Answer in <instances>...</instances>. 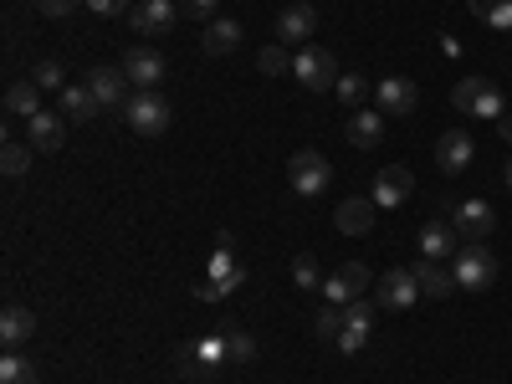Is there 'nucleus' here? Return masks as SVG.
<instances>
[{
	"instance_id": "nucleus-8",
	"label": "nucleus",
	"mask_w": 512,
	"mask_h": 384,
	"mask_svg": "<svg viewBox=\"0 0 512 384\" xmlns=\"http://www.w3.org/2000/svg\"><path fill=\"white\" fill-rule=\"evenodd\" d=\"M236 287H241V267L231 262V251L221 246V251H216V262H210V277L195 282V297H200V303H221V297L236 292Z\"/></svg>"
},
{
	"instance_id": "nucleus-23",
	"label": "nucleus",
	"mask_w": 512,
	"mask_h": 384,
	"mask_svg": "<svg viewBox=\"0 0 512 384\" xmlns=\"http://www.w3.org/2000/svg\"><path fill=\"white\" fill-rule=\"evenodd\" d=\"M344 134H349L354 149H379V139H384V113H379V108H359V113H349Z\"/></svg>"
},
{
	"instance_id": "nucleus-11",
	"label": "nucleus",
	"mask_w": 512,
	"mask_h": 384,
	"mask_svg": "<svg viewBox=\"0 0 512 384\" xmlns=\"http://www.w3.org/2000/svg\"><path fill=\"white\" fill-rule=\"evenodd\" d=\"M374 308L379 303H344V333H338V349L344 354H359L364 344H369V333H374Z\"/></svg>"
},
{
	"instance_id": "nucleus-16",
	"label": "nucleus",
	"mask_w": 512,
	"mask_h": 384,
	"mask_svg": "<svg viewBox=\"0 0 512 384\" xmlns=\"http://www.w3.org/2000/svg\"><path fill=\"white\" fill-rule=\"evenodd\" d=\"M88 88H93V98H98L103 108H123L128 98H134V82H128L123 67H118V72H113V67H93V72H88Z\"/></svg>"
},
{
	"instance_id": "nucleus-28",
	"label": "nucleus",
	"mask_w": 512,
	"mask_h": 384,
	"mask_svg": "<svg viewBox=\"0 0 512 384\" xmlns=\"http://www.w3.org/2000/svg\"><path fill=\"white\" fill-rule=\"evenodd\" d=\"M333 93H338V103H344L349 113H359V108H364V98H369V82H364V72H344Z\"/></svg>"
},
{
	"instance_id": "nucleus-6",
	"label": "nucleus",
	"mask_w": 512,
	"mask_h": 384,
	"mask_svg": "<svg viewBox=\"0 0 512 384\" xmlns=\"http://www.w3.org/2000/svg\"><path fill=\"white\" fill-rule=\"evenodd\" d=\"M410 195H415V175H410L405 164H384L379 175H374V190H369V200L379 210H400Z\"/></svg>"
},
{
	"instance_id": "nucleus-32",
	"label": "nucleus",
	"mask_w": 512,
	"mask_h": 384,
	"mask_svg": "<svg viewBox=\"0 0 512 384\" xmlns=\"http://www.w3.org/2000/svg\"><path fill=\"white\" fill-rule=\"evenodd\" d=\"M26 164H31V144L6 139V149H0V169H6L11 180H21V175H26Z\"/></svg>"
},
{
	"instance_id": "nucleus-27",
	"label": "nucleus",
	"mask_w": 512,
	"mask_h": 384,
	"mask_svg": "<svg viewBox=\"0 0 512 384\" xmlns=\"http://www.w3.org/2000/svg\"><path fill=\"white\" fill-rule=\"evenodd\" d=\"M466 11L497 31H512V0H466Z\"/></svg>"
},
{
	"instance_id": "nucleus-4",
	"label": "nucleus",
	"mask_w": 512,
	"mask_h": 384,
	"mask_svg": "<svg viewBox=\"0 0 512 384\" xmlns=\"http://www.w3.org/2000/svg\"><path fill=\"white\" fill-rule=\"evenodd\" d=\"M169 118H175V108H169L159 93H134L123 103V123L134 128V134H144V139H159L169 128Z\"/></svg>"
},
{
	"instance_id": "nucleus-31",
	"label": "nucleus",
	"mask_w": 512,
	"mask_h": 384,
	"mask_svg": "<svg viewBox=\"0 0 512 384\" xmlns=\"http://www.w3.org/2000/svg\"><path fill=\"white\" fill-rule=\"evenodd\" d=\"M292 62H297V57H287V47H282V41H272V47H262V52H256V67H262L267 77H282V72H292Z\"/></svg>"
},
{
	"instance_id": "nucleus-41",
	"label": "nucleus",
	"mask_w": 512,
	"mask_h": 384,
	"mask_svg": "<svg viewBox=\"0 0 512 384\" xmlns=\"http://www.w3.org/2000/svg\"><path fill=\"white\" fill-rule=\"evenodd\" d=\"M497 128H502V139L512 144V113H502V118H497Z\"/></svg>"
},
{
	"instance_id": "nucleus-33",
	"label": "nucleus",
	"mask_w": 512,
	"mask_h": 384,
	"mask_svg": "<svg viewBox=\"0 0 512 384\" xmlns=\"http://www.w3.org/2000/svg\"><path fill=\"white\" fill-rule=\"evenodd\" d=\"M313 333H318V338H333V344H338V333H344V308H338V303H323L318 318H313Z\"/></svg>"
},
{
	"instance_id": "nucleus-37",
	"label": "nucleus",
	"mask_w": 512,
	"mask_h": 384,
	"mask_svg": "<svg viewBox=\"0 0 512 384\" xmlns=\"http://www.w3.org/2000/svg\"><path fill=\"white\" fill-rule=\"evenodd\" d=\"M175 364H180V374H185V379H205V374H210V369L200 364V354H195V344H185V349L175 354Z\"/></svg>"
},
{
	"instance_id": "nucleus-9",
	"label": "nucleus",
	"mask_w": 512,
	"mask_h": 384,
	"mask_svg": "<svg viewBox=\"0 0 512 384\" xmlns=\"http://www.w3.org/2000/svg\"><path fill=\"white\" fill-rule=\"evenodd\" d=\"M477 159V144L466 128H446V134L436 139V164H441V175H461V169H472Z\"/></svg>"
},
{
	"instance_id": "nucleus-38",
	"label": "nucleus",
	"mask_w": 512,
	"mask_h": 384,
	"mask_svg": "<svg viewBox=\"0 0 512 384\" xmlns=\"http://www.w3.org/2000/svg\"><path fill=\"white\" fill-rule=\"evenodd\" d=\"M180 16H195V21H216V0H180Z\"/></svg>"
},
{
	"instance_id": "nucleus-21",
	"label": "nucleus",
	"mask_w": 512,
	"mask_h": 384,
	"mask_svg": "<svg viewBox=\"0 0 512 384\" xmlns=\"http://www.w3.org/2000/svg\"><path fill=\"white\" fill-rule=\"evenodd\" d=\"M26 128H31V149H36V154H57L62 139H67V118H62V113H47V108H41Z\"/></svg>"
},
{
	"instance_id": "nucleus-14",
	"label": "nucleus",
	"mask_w": 512,
	"mask_h": 384,
	"mask_svg": "<svg viewBox=\"0 0 512 384\" xmlns=\"http://www.w3.org/2000/svg\"><path fill=\"white\" fill-rule=\"evenodd\" d=\"M128 21H134V31H144V36H164L180 21V0H139V6L128 11Z\"/></svg>"
},
{
	"instance_id": "nucleus-1",
	"label": "nucleus",
	"mask_w": 512,
	"mask_h": 384,
	"mask_svg": "<svg viewBox=\"0 0 512 384\" xmlns=\"http://www.w3.org/2000/svg\"><path fill=\"white\" fill-rule=\"evenodd\" d=\"M451 108L466 113V118H502L507 113V98H502V88H497L492 77L472 72V77H461L456 88H451Z\"/></svg>"
},
{
	"instance_id": "nucleus-7",
	"label": "nucleus",
	"mask_w": 512,
	"mask_h": 384,
	"mask_svg": "<svg viewBox=\"0 0 512 384\" xmlns=\"http://www.w3.org/2000/svg\"><path fill=\"white\" fill-rule=\"evenodd\" d=\"M420 297V282H415V272L410 267H395V272H384L379 277V287H374V303L384 308V313H405L410 303Z\"/></svg>"
},
{
	"instance_id": "nucleus-12",
	"label": "nucleus",
	"mask_w": 512,
	"mask_h": 384,
	"mask_svg": "<svg viewBox=\"0 0 512 384\" xmlns=\"http://www.w3.org/2000/svg\"><path fill=\"white\" fill-rule=\"evenodd\" d=\"M451 226L461 231V241H487L492 226H497V210H492L487 200H461L456 216H451Z\"/></svg>"
},
{
	"instance_id": "nucleus-24",
	"label": "nucleus",
	"mask_w": 512,
	"mask_h": 384,
	"mask_svg": "<svg viewBox=\"0 0 512 384\" xmlns=\"http://www.w3.org/2000/svg\"><path fill=\"white\" fill-rule=\"evenodd\" d=\"M31 333H36V318H31V308L11 303L6 313H0V344H6V349H21Z\"/></svg>"
},
{
	"instance_id": "nucleus-3",
	"label": "nucleus",
	"mask_w": 512,
	"mask_h": 384,
	"mask_svg": "<svg viewBox=\"0 0 512 384\" xmlns=\"http://www.w3.org/2000/svg\"><path fill=\"white\" fill-rule=\"evenodd\" d=\"M292 77L303 82L308 93H333L344 72H338V57L328 47H303V52H297V62H292Z\"/></svg>"
},
{
	"instance_id": "nucleus-19",
	"label": "nucleus",
	"mask_w": 512,
	"mask_h": 384,
	"mask_svg": "<svg viewBox=\"0 0 512 384\" xmlns=\"http://www.w3.org/2000/svg\"><path fill=\"white\" fill-rule=\"evenodd\" d=\"M461 251V231L451 221H425L420 231V256H431V262H451V256Z\"/></svg>"
},
{
	"instance_id": "nucleus-18",
	"label": "nucleus",
	"mask_w": 512,
	"mask_h": 384,
	"mask_svg": "<svg viewBox=\"0 0 512 384\" xmlns=\"http://www.w3.org/2000/svg\"><path fill=\"white\" fill-rule=\"evenodd\" d=\"M123 72H128V82H134V93H159V82H164V57L139 47V52L123 57Z\"/></svg>"
},
{
	"instance_id": "nucleus-42",
	"label": "nucleus",
	"mask_w": 512,
	"mask_h": 384,
	"mask_svg": "<svg viewBox=\"0 0 512 384\" xmlns=\"http://www.w3.org/2000/svg\"><path fill=\"white\" fill-rule=\"evenodd\" d=\"M507 185H512V159H507Z\"/></svg>"
},
{
	"instance_id": "nucleus-2",
	"label": "nucleus",
	"mask_w": 512,
	"mask_h": 384,
	"mask_svg": "<svg viewBox=\"0 0 512 384\" xmlns=\"http://www.w3.org/2000/svg\"><path fill=\"white\" fill-rule=\"evenodd\" d=\"M451 272H456V287H466V292H487V287L497 282V256L487 251V241H461Z\"/></svg>"
},
{
	"instance_id": "nucleus-36",
	"label": "nucleus",
	"mask_w": 512,
	"mask_h": 384,
	"mask_svg": "<svg viewBox=\"0 0 512 384\" xmlns=\"http://www.w3.org/2000/svg\"><path fill=\"white\" fill-rule=\"evenodd\" d=\"M226 359L251 364V359H256V338H251V333H226Z\"/></svg>"
},
{
	"instance_id": "nucleus-10",
	"label": "nucleus",
	"mask_w": 512,
	"mask_h": 384,
	"mask_svg": "<svg viewBox=\"0 0 512 384\" xmlns=\"http://www.w3.org/2000/svg\"><path fill=\"white\" fill-rule=\"evenodd\" d=\"M369 282H374V272H369L364 262H344V267H338V272L323 282V292H328V303L344 308V303H359Z\"/></svg>"
},
{
	"instance_id": "nucleus-13",
	"label": "nucleus",
	"mask_w": 512,
	"mask_h": 384,
	"mask_svg": "<svg viewBox=\"0 0 512 384\" xmlns=\"http://www.w3.org/2000/svg\"><path fill=\"white\" fill-rule=\"evenodd\" d=\"M374 216H379V205L369 195H349L344 205L333 210V226H338V236H369L374 231Z\"/></svg>"
},
{
	"instance_id": "nucleus-22",
	"label": "nucleus",
	"mask_w": 512,
	"mask_h": 384,
	"mask_svg": "<svg viewBox=\"0 0 512 384\" xmlns=\"http://www.w3.org/2000/svg\"><path fill=\"white\" fill-rule=\"evenodd\" d=\"M410 272H415V282H420V297H451V292H456V272H451L446 262H431V256H420Z\"/></svg>"
},
{
	"instance_id": "nucleus-26",
	"label": "nucleus",
	"mask_w": 512,
	"mask_h": 384,
	"mask_svg": "<svg viewBox=\"0 0 512 384\" xmlns=\"http://www.w3.org/2000/svg\"><path fill=\"white\" fill-rule=\"evenodd\" d=\"M6 113H11V118H26V123L41 113V88H36L31 77H26V82H11V88H6Z\"/></svg>"
},
{
	"instance_id": "nucleus-30",
	"label": "nucleus",
	"mask_w": 512,
	"mask_h": 384,
	"mask_svg": "<svg viewBox=\"0 0 512 384\" xmlns=\"http://www.w3.org/2000/svg\"><path fill=\"white\" fill-rule=\"evenodd\" d=\"M292 282L303 287V292H313V287H323V282H328V277L318 272V256H313V251H303V256L292 262Z\"/></svg>"
},
{
	"instance_id": "nucleus-17",
	"label": "nucleus",
	"mask_w": 512,
	"mask_h": 384,
	"mask_svg": "<svg viewBox=\"0 0 512 384\" xmlns=\"http://www.w3.org/2000/svg\"><path fill=\"white\" fill-rule=\"evenodd\" d=\"M313 31H318V11L308 6V0H297V6H287L277 16V41H282V47H303Z\"/></svg>"
},
{
	"instance_id": "nucleus-20",
	"label": "nucleus",
	"mask_w": 512,
	"mask_h": 384,
	"mask_svg": "<svg viewBox=\"0 0 512 384\" xmlns=\"http://www.w3.org/2000/svg\"><path fill=\"white\" fill-rule=\"evenodd\" d=\"M57 113H62V118H72V123H88V118H98V113H103V103L93 98L88 82H67V88L57 93Z\"/></svg>"
},
{
	"instance_id": "nucleus-25",
	"label": "nucleus",
	"mask_w": 512,
	"mask_h": 384,
	"mask_svg": "<svg viewBox=\"0 0 512 384\" xmlns=\"http://www.w3.org/2000/svg\"><path fill=\"white\" fill-rule=\"evenodd\" d=\"M236 47H241V21H231V16L205 21V52H210V57H226V52H236Z\"/></svg>"
},
{
	"instance_id": "nucleus-29",
	"label": "nucleus",
	"mask_w": 512,
	"mask_h": 384,
	"mask_svg": "<svg viewBox=\"0 0 512 384\" xmlns=\"http://www.w3.org/2000/svg\"><path fill=\"white\" fill-rule=\"evenodd\" d=\"M0 384H36V364L11 349L6 359H0Z\"/></svg>"
},
{
	"instance_id": "nucleus-15",
	"label": "nucleus",
	"mask_w": 512,
	"mask_h": 384,
	"mask_svg": "<svg viewBox=\"0 0 512 384\" xmlns=\"http://www.w3.org/2000/svg\"><path fill=\"white\" fill-rule=\"evenodd\" d=\"M374 103H379V113L410 118V113H415V103H420V88H415L410 77H384L379 88H374Z\"/></svg>"
},
{
	"instance_id": "nucleus-39",
	"label": "nucleus",
	"mask_w": 512,
	"mask_h": 384,
	"mask_svg": "<svg viewBox=\"0 0 512 384\" xmlns=\"http://www.w3.org/2000/svg\"><path fill=\"white\" fill-rule=\"evenodd\" d=\"M82 6H88L93 16H123V11H134L128 0H82Z\"/></svg>"
},
{
	"instance_id": "nucleus-34",
	"label": "nucleus",
	"mask_w": 512,
	"mask_h": 384,
	"mask_svg": "<svg viewBox=\"0 0 512 384\" xmlns=\"http://www.w3.org/2000/svg\"><path fill=\"white\" fill-rule=\"evenodd\" d=\"M31 82H36L41 93H52V88L62 93V88H67V82H62V67H57V62H36V67H31Z\"/></svg>"
},
{
	"instance_id": "nucleus-40",
	"label": "nucleus",
	"mask_w": 512,
	"mask_h": 384,
	"mask_svg": "<svg viewBox=\"0 0 512 384\" xmlns=\"http://www.w3.org/2000/svg\"><path fill=\"white\" fill-rule=\"evenodd\" d=\"M72 6H82V0H36V11L52 16V21H57V16H72Z\"/></svg>"
},
{
	"instance_id": "nucleus-35",
	"label": "nucleus",
	"mask_w": 512,
	"mask_h": 384,
	"mask_svg": "<svg viewBox=\"0 0 512 384\" xmlns=\"http://www.w3.org/2000/svg\"><path fill=\"white\" fill-rule=\"evenodd\" d=\"M195 354H200V364H205V369L226 364V333H216V338H200V344H195Z\"/></svg>"
},
{
	"instance_id": "nucleus-5",
	"label": "nucleus",
	"mask_w": 512,
	"mask_h": 384,
	"mask_svg": "<svg viewBox=\"0 0 512 384\" xmlns=\"http://www.w3.org/2000/svg\"><path fill=\"white\" fill-rule=\"evenodd\" d=\"M287 180H292L297 195H323V190L333 185V164H328L318 149H297V154L287 159Z\"/></svg>"
}]
</instances>
